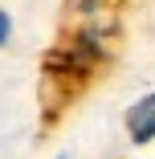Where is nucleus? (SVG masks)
<instances>
[{"label": "nucleus", "mask_w": 155, "mask_h": 159, "mask_svg": "<svg viewBox=\"0 0 155 159\" xmlns=\"http://www.w3.org/2000/svg\"><path fill=\"white\" fill-rule=\"evenodd\" d=\"M127 131H131V139H135L139 147L155 139V94L139 98V102L127 110Z\"/></svg>", "instance_id": "nucleus-1"}, {"label": "nucleus", "mask_w": 155, "mask_h": 159, "mask_svg": "<svg viewBox=\"0 0 155 159\" xmlns=\"http://www.w3.org/2000/svg\"><path fill=\"white\" fill-rule=\"evenodd\" d=\"M8 33H12V20H8V12H0V45L8 41Z\"/></svg>", "instance_id": "nucleus-2"}]
</instances>
